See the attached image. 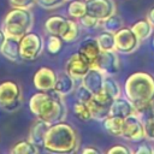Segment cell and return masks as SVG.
Instances as JSON below:
<instances>
[{
	"label": "cell",
	"mask_w": 154,
	"mask_h": 154,
	"mask_svg": "<svg viewBox=\"0 0 154 154\" xmlns=\"http://www.w3.org/2000/svg\"><path fill=\"white\" fill-rule=\"evenodd\" d=\"M22 105V89L16 81L0 83V107L7 112L17 111Z\"/></svg>",
	"instance_id": "cell-5"
},
{
	"label": "cell",
	"mask_w": 154,
	"mask_h": 154,
	"mask_svg": "<svg viewBox=\"0 0 154 154\" xmlns=\"http://www.w3.org/2000/svg\"><path fill=\"white\" fill-rule=\"evenodd\" d=\"M102 23H103V29L107 31H111V32H116L117 30H119L123 26L122 18L116 13H113L112 16H109L108 18L102 20Z\"/></svg>",
	"instance_id": "cell-29"
},
{
	"label": "cell",
	"mask_w": 154,
	"mask_h": 154,
	"mask_svg": "<svg viewBox=\"0 0 154 154\" xmlns=\"http://www.w3.org/2000/svg\"><path fill=\"white\" fill-rule=\"evenodd\" d=\"M57 79V73L53 69L48 66H42L32 76V84L37 90L51 91L54 87Z\"/></svg>",
	"instance_id": "cell-12"
},
{
	"label": "cell",
	"mask_w": 154,
	"mask_h": 154,
	"mask_svg": "<svg viewBox=\"0 0 154 154\" xmlns=\"http://www.w3.org/2000/svg\"><path fill=\"white\" fill-rule=\"evenodd\" d=\"M76 96H77V100L78 101H82V102H87L93 95H91V93L88 90V89H85L82 84L77 88V90H76Z\"/></svg>",
	"instance_id": "cell-35"
},
{
	"label": "cell",
	"mask_w": 154,
	"mask_h": 154,
	"mask_svg": "<svg viewBox=\"0 0 154 154\" xmlns=\"http://www.w3.org/2000/svg\"><path fill=\"white\" fill-rule=\"evenodd\" d=\"M150 106H152V108H153V111H154V97L150 100Z\"/></svg>",
	"instance_id": "cell-41"
},
{
	"label": "cell",
	"mask_w": 154,
	"mask_h": 154,
	"mask_svg": "<svg viewBox=\"0 0 154 154\" xmlns=\"http://www.w3.org/2000/svg\"><path fill=\"white\" fill-rule=\"evenodd\" d=\"M114 42H116V51L123 54H129L135 52L140 45V40L134 34L131 28L128 26H122L119 30L114 32Z\"/></svg>",
	"instance_id": "cell-7"
},
{
	"label": "cell",
	"mask_w": 154,
	"mask_h": 154,
	"mask_svg": "<svg viewBox=\"0 0 154 154\" xmlns=\"http://www.w3.org/2000/svg\"><path fill=\"white\" fill-rule=\"evenodd\" d=\"M135 112H136V108H135L134 103L126 96H118V97L113 99L111 102V108H109L111 116L126 118L128 116H130Z\"/></svg>",
	"instance_id": "cell-16"
},
{
	"label": "cell",
	"mask_w": 154,
	"mask_h": 154,
	"mask_svg": "<svg viewBox=\"0 0 154 154\" xmlns=\"http://www.w3.org/2000/svg\"><path fill=\"white\" fill-rule=\"evenodd\" d=\"M135 153L136 154H153V148L148 146L147 143H142L136 148Z\"/></svg>",
	"instance_id": "cell-37"
},
{
	"label": "cell",
	"mask_w": 154,
	"mask_h": 154,
	"mask_svg": "<svg viewBox=\"0 0 154 154\" xmlns=\"http://www.w3.org/2000/svg\"><path fill=\"white\" fill-rule=\"evenodd\" d=\"M66 20L67 18L55 14V16H51L49 18L46 19L45 22V30L49 34V35H57L60 36L65 25H66Z\"/></svg>",
	"instance_id": "cell-20"
},
{
	"label": "cell",
	"mask_w": 154,
	"mask_h": 154,
	"mask_svg": "<svg viewBox=\"0 0 154 154\" xmlns=\"http://www.w3.org/2000/svg\"><path fill=\"white\" fill-rule=\"evenodd\" d=\"M124 93L135 107L150 102L154 97V76L143 71L131 73L125 81Z\"/></svg>",
	"instance_id": "cell-3"
},
{
	"label": "cell",
	"mask_w": 154,
	"mask_h": 154,
	"mask_svg": "<svg viewBox=\"0 0 154 154\" xmlns=\"http://www.w3.org/2000/svg\"><path fill=\"white\" fill-rule=\"evenodd\" d=\"M8 4L12 8H28V10H30L36 4V0H8Z\"/></svg>",
	"instance_id": "cell-34"
},
{
	"label": "cell",
	"mask_w": 154,
	"mask_h": 154,
	"mask_svg": "<svg viewBox=\"0 0 154 154\" xmlns=\"http://www.w3.org/2000/svg\"><path fill=\"white\" fill-rule=\"evenodd\" d=\"M100 52H101V49L96 42V38H93V37H88V38L83 40L79 43L78 51H77V53L90 65V67L95 66V63L99 58Z\"/></svg>",
	"instance_id": "cell-15"
},
{
	"label": "cell",
	"mask_w": 154,
	"mask_h": 154,
	"mask_svg": "<svg viewBox=\"0 0 154 154\" xmlns=\"http://www.w3.org/2000/svg\"><path fill=\"white\" fill-rule=\"evenodd\" d=\"M122 137L131 142H140L146 137L143 122L136 113H132L124 118Z\"/></svg>",
	"instance_id": "cell-8"
},
{
	"label": "cell",
	"mask_w": 154,
	"mask_h": 154,
	"mask_svg": "<svg viewBox=\"0 0 154 154\" xmlns=\"http://www.w3.org/2000/svg\"><path fill=\"white\" fill-rule=\"evenodd\" d=\"M87 13L94 16L100 22L116 13V4L113 0H88Z\"/></svg>",
	"instance_id": "cell-11"
},
{
	"label": "cell",
	"mask_w": 154,
	"mask_h": 154,
	"mask_svg": "<svg viewBox=\"0 0 154 154\" xmlns=\"http://www.w3.org/2000/svg\"><path fill=\"white\" fill-rule=\"evenodd\" d=\"M143 126H144V135H146V137L152 140V141H154V113L144 119Z\"/></svg>",
	"instance_id": "cell-32"
},
{
	"label": "cell",
	"mask_w": 154,
	"mask_h": 154,
	"mask_svg": "<svg viewBox=\"0 0 154 154\" xmlns=\"http://www.w3.org/2000/svg\"><path fill=\"white\" fill-rule=\"evenodd\" d=\"M79 35V25L78 23L72 18V19H67L66 20V25L60 35L61 40L64 42H67V43H71V42H75L77 40Z\"/></svg>",
	"instance_id": "cell-23"
},
{
	"label": "cell",
	"mask_w": 154,
	"mask_h": 154,
	"mask_svg": "<svg viewBox=\"0 0 154 154\" xmlns=\"http://www.w3.org/2000/svg\"><path fill=\"white\" fill-rule=\"evenodd\" d=\"M153 46H154V38H153Z\"/></svg>",
	"instance_id": "cell-43"
},
{
	"label": "cell",
	"mask_w": 154,
	"mask_h": 154,
	"mask_svg": "<svg viewBox=\"0 0 154 154\" xmlns=\"http://www.w3.org/2000/svg\"><path fill=\"white\" fill-rule=\"evenodd\" d=\"M0 53L2 54L4 58H6L10 61L17 63L20 60L19 57V40L16 38H11V37H6Z\"/></svg>",
	"instance_id": "cell-19"
},
{
	"label": "cell",
	"mask_w": 154,
	"mask_h": 154,
	"mask_svg": "<svg viewBox=\"0 0 154 154\" xmlns=\"http://www.w3.org/2000/svg\"><path fill=\"white\" fill-rule=\"evenodd\" d=\"M73 113L75 116L81 119L82 122H88L91 119V114H90V111L87 106L85 102H82V101H76L73 103Z\"/></svg>",
	"instance_id": "cell-28"
},
{
	"label": "cell",
	"mask_w": 154,
	"mask_h": 154,
	"mask_svg": "<svg viewBox=\"0 0 154 154\" xmlns=\"http://www.w3.org/2000/svg\"><path fill=\"white\" fill-rule=\"evenodd\" d=\"M78 147L79 138L76 129L64 120L49 125L42 146L46 152L54 154H71L77 152Z\"/></svg>",
	"instance_id": "cell-2"
},
{
	"label": "cell",
	"mask_w": 154,
	"mask_h": 154,
	"mask_svg": "<svg viewBox=\"0 0 154 154\" xmlns=\"http://www.w3.org/2000/svg\"><path fill=\"white\" fill-rule=\"evenodd\" d=\"M95 38H96V42L101 51H116L114 32L103 30V31L99 32Z\"/></svg>",
	"instance_id": "cell-25"
},
{
	"label": "cell",
	"mask_w": 154,
	"mask_h": 154,
	"mask_svg": "<svg viewBox=\"0 0 154 154\" xmlns=\"http://www.w3.org/2000/svg\"><path fill=\"white\" fill-rule=\"evenodd\" d=\"M75 82L76 81L64 71L60 75H57V79L52 90L64 97L66 95H70L75 90Z\"/></svg>",
	"instance_id": "cell-17"
},
{
	"label": "cell",
	"mask_w": 154,
	"mask_h": 154,
	"mask_svg": "<svg viewBox=\"0 0 154 154\" xmlns=\"http://www.w3.org/2000/svg\"><path fill=\"white\" fill-rule=\"evenodd\" d=\"M123 124H124V118L117 117V116H107L102 120L103 129L112 136H122L123 131Z\"/></svg>",
	"instance_id": "cell-21"
},
{
	"label": "cell",
	"mask_w": 154,
	"mask_h": 154,
	"mask_svg": "<svg viewBox=\"0 0 154 154\" xmlns=\"http://www.w3.org/2000/svg\"><path fill=\"white\" fill-rule=\"evenodd\" d=\"M51 124L46 123L45 120L42 119H38L31 125L30 128V131H29V140L36 144L38 148L43 146V141H45V137H46V134H47V130L49 128Z\"/></svg>",
	"instance_id": "cell-18"
},
{
	"label": "cell",
	"mask_w": 154,
	"mask_h": 154,
	"mask_svg": "<svg viewBox=\"0 0 154 154\" xmlns=\"http://www.w3.org/2000/svg\"><path fill=\"white\" fill-rule=\"evenodd\" d=\"M131 30L134 31V34L137 36L140 41H143L152 35L153 25L148 19H140L131 25Z\"/></svg>",
	"instance_id": "cell-22"
},
{
	"label": "cell",
	"mask_w": 154,
	"mask_h": 154,
	"mask_svg": "<svg viewBox=\"0 0 154 154\" xmlns=\"http://www.w3.org/2000/svg\"><path fill=\"white\" fill-rule=\"evenodd\" d=\"M79 23L84 26V28H87V29H94V28H96L97 25H99V23H100V20L97 19V18H95L94 16H91V14H89V13H85L83 17H81L79 19Z\"/></svg>",
	"instance_id": "cell-33"
},
{
	"label": "cell",
	"mask_w": 154,
	"mask_h": 154,
	"mask_svg": "<svg viewBox=\"0 0 154 154\" xmlns=\"http://www.w3.org/2000/svg\"><path fill=\"white\" fill-rule=\"evenodd\" d=\"M108 154H130L131 149L124 144H116L107 150Z\"/></svg>",
	"instance_id": "cell-36"
},
{
	"label": "cell",
	"mask_w": 154,
	"mask_h": 154,
	"mask_svg": "<svg viewBox=\"0 0 154 154\" xmlns=\"http://www.w3.org/2000/svg\"><path fill=\"white\" fill-rule=\"evenodd\" d=\"M38 147L34 144L30 140H20L16 142L10 149L12 154H36L38 153Z\"/></svg>",
	"instance_id": "cell-24"
},
{
	"label": "cell",
	"mask_w": 154,
	"mask_h": 154,
	"mask_svg": "<svg viewBox=\"0 0 154 154\" xmlns=\"http://www.w3.org/2000/svg\"><path fill=\"white\" fill-rule=\"evenodd\" d=\"M43 51V38L34 31L26 32L19 40V57L24 61L36 60Z\"/></svg>",
	"instance_id": "cell-6"
},
{
	"label": "cell",
	"mask_w": 154,
	"mask_h": 154,
	"mask_svg": "<svg viewBox=\"0 0 154 154\" xmlns=\"http://www.w3.org/2000/svg\"><path fill=\"white\" fill-rule=\"evenodd\" d=\"M147 19L152 23V25L154 26V6L149 10V12H148V14H147Z\"/></svg>",
	"instance_id": "cell-39"
},
{
	"label": "cell",
	"mask_w": 154,
	"mask_h": 154,
	"mask_svg": "<svg viewBox=\"0 0 154 154\" xmlns=\"http://www.w3.org/2000/svg\"><path fill=\"white\" fill-rule=\"evenodd\" d=\"M85 1H88V0H85Z\"/></svg>",
	"instance_id": "cell-44"
},
{
	"label": "cell",
	"mask_w": 154,
	"mask_h": 154,
	"mask_svg": "<svg viewBox=\"0 0 154 154\" xmlns=\"http://www.w3.org/2000/svg\"><path fill=\"white\" fill-rule=\"evenodd\" d=\"M29 109L34 116L48 124L63 122L67 114V108L63 101V96L55 91L54 95L49 94V91L42 90L32 94L29 100Z\"/></svg>",
	"instance_id": "cell-1"
},
{
	"label": "cell",
	"mask_w": 154,
	"mask_h": 154,
	"mask_svg": "<svg viewBox=\"0 0 154 154\" xmlns=\"http://www.w3.org/2000/svg\"><path fill=\"white\" fill-rule=\"evenodd\" d=\"M63 40L60 36H57V35H49L48 37V41H47V51L49 54L52 55H55L58 54L61 48H63Z\"/></svg>",
	"instance_id": "cell-30"
},
{
	"label": "cell",
	"mask_w": 154,
	"mask_h": 154,
	"mask_svg": "<svg viewBox=\"0 0 154 154\" xmlns=\"http://www.w3.org/2000/svg\"><path fill=\"white\" fill-rule=\"evenodd\" d=\"M5 40H6V35L2 31V29H0V51H1V47H2V45L5 42Z\"/></svg>",
	"instance_id": "cell-40"
},
{
	"label": "cell",
	"mask_w": 154,
	"mask_h": 154,
	"mask_svg": "<svg viewBox=\"0 0 154 154\" xmlns=\"http://www.w3.org/2000/svg\"><path fill=\"white\" fill-rule=\"evenodd\" d=\"M153 154H154V147H153Z\"/></svg>",
	"instance_id": "cell-42"
},
{
	"label": "cell",
	"mask_w": 154,
	"mask_h": 154,
	"mask_svg": "<svg viewBox=\"0 0 154 154\" xmlns=\"http://www.w3.org/2000/svg\"><path fill=\"white\" fill-rule=\"evenodd\" d=\"M67 13L73 19H79L87 13V1L85 0H71L67 6Z\"/></svg>",
	"instance_id": "cell-27"
},
{
	"label": "cell",
	"mask_w": 154,
	"mask_h": 154,
	"mask_svg": "<svg viewBox=\"0 0 154 154\" xmlns=\"http://www.w3.org/2000/svg\"><path fill=\"white\" fill-rule=\"evenodd\" d=\"M82 153L83 154H99L100 150L96 147H94V146H88V147L82 149Z\"/></svg>",
	"instance_id": "cell-38"
},
{
	"label": "cell",
	"mask_w": 154,
	"mask_h": 154,
	"mask_svg": "<svg viewBox=\"0 0 154 154\" xmlns=\"http://www.w3.org/2000/svg\"><path fill=\"white\" fill-rule=\"evenodd\" d=\"M65 2H66V0H36V4L38 5V7L47 10V11L55 10V8L60 7L61 5H64Z\"/></svg>",
	"instance_id": "cell-31"
},
{
	"label": "cell",
	"mask_w": 154,
	"mask_h": 154,
	"mask_svg": "<svg viewBox=\"0 0 154 154\" xmlns=\"http://www.w3.org/2000/svg\"><path fill=\"white\" fill-rule=\"evenodd\" d=\"M94 67L101 70L105 75L113 76L118 73L120 70V61L116 51H101Z\"/></svg>",
	"instance_id": "cell-10"
},
{
	"label": "cell",
	"mask_w": 154,
	"mask_h": 154,
	"mask_svg": "<svg viewBox=\"0 0 154 154\" xmlns=\"http://www.w3.org/2000/svg\"><path fill=\"white\" fill-rule=\"evenodd\" d=\"M105 73L96 69V67H90L89 71L83 76L82 81V85L88 89L91 95H97L100 93H102V88H103V79H105Z\"/></svg>",
	"instance_id": "cell-13"
},
{
	"label": "cell",
	"mask_w": 154,
	"mask_h": 154,
	"mask_svg": "<svg viewBox=\"0 0 154 154\" xmlns=\"http://www.w3.org/2000/svg\"><path fill=\"white\" fill-rule=\"evenodd\" d=\"M112 100L113 99L107 96L103 91L97 94V95H93L85 102L89 111H90L91 119H96V120L102 122L107 116H109V108H111Z\"/></svg>",
	"instance_id": "cell-9"
},
{
	"label": "cell",
	"mask_w": 154,
	"mask_h": 154,
	"mask_svg": "<svg viewBox=\"0 0 154 154\" xmlns=\"http://www.w3.org/2000/svg\"><path fill=\"white\" fill-rule=\"evenodd\" d=\"M89 69L90 65L78 53L72 54L65 64V72L70 75L75 81L82 79L83 76L89 71Z\"/></svg>",
	"instance_id": "cell-14"
},
{
	"label": "cell",
	"mask_w": 154,
	"mask_h": 154,
	"mask_svg": "<svg viewBox=\"0 0 154 154\" xmlns=\"http://www.w3.org/2000/svg\"><path fill=\"white\" fill-rule=\"evenodd\" d=\"M102 91L109 96L111 99H116L118 96H120V85L119 83L109 75H106L105 76V79H103V88H102Z\"/></svg>",
	"instance_id": "cell-26"
},
{
	"label": "cell",
	"mask_w": 154,
	"mask_h": 154,
	"mask_svg": "<svg viewBox=\"0 0 154 154\" xmlns=\"http://www.w3.org/2000/svg\"><path fill=\"white\" fill-rule=\"evenodd\" d=\"M34 24L32 12L28 8H12L10 10L2 23V31L6 37L20 40L29 32Z\"/></svg>",
	"instance_id": "cell-4"
}]
</instances>
